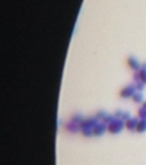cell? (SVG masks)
I'll return each instance as SVG.
<instances>
[{
  "label": "cell",
  "mask_w": 146,
  "mask_h": 165,
  "mask_svg": "<svg viewBox=\"0 0 146 165\" xmlns=\"http://www.w3.org/2000/svg\"><path fill=\"white\" fill-rule=\"evenodd\" d=\"M127 63H129V66L134 70V72H139V70H140V64H139V61H137L134 57H130V59L127 60Z\"/></svg>",
  "instance_id": "5"
},
{
  "label": "cell",
  "mask_w": 146,
  "mask_h": 165,
  "mask_svg": "<svg viewBox=\"0 0 146 165\" xmlns=\"http://www.w3.org/2000/svg\"><path fill=\"white\" fill-rule=\"evenodd\" d=\"M133 101H134V102H137V104L143 101V97H142V93H140V92H136L134 95H133Z\"/></svg>",
  "instance_id": "8"
},
{
  "label": "cell",
  "mask_w": 146,
  "mask_h": 165,
  "mask_svg": "<svg viewBox=\"0 0 146 165\" xmlns=\"http://www.w3.org/2000/svg\"><path fill=\"white\" fill-rule=\"evenodd\" d=\"M123 127H126V124L123 123V120H120V119H114L113 121H110V124H108V132H111V133H120L121 130H123Z\"/></svg>",
  "instance_id": "1"
},
{
  "label": "cell",
  "mask_w": 146,
  "mask_h": 165,
  "mask_svg": "<svg viewBox=\"0 0 146 165\" xmlns=\"http://www.w3.org/2000/svg\"><path fill=\"white\" fill-rule=\"evenodd\" d=\"M137 124H139V120L137 119H129L126 121V129L127 130H136L137 129Z\"/></svg>",
  "instance_id": "4"
},
{
  "label": "cell",
  "mask_w": 146,
  "mask_h": 165,
  "mask_svg": "<svg viewBox=\"0 0 146 165\" xmlns=\"http://www.w3.org/2000/svg\"><path fill=\"white\" fill-rule=\"evenodd\" d=\"M139 133H143L146 130V120H139V124H137V129H136Z\"/></svg>",
  "instance_id": "7"
},
{
  "label": "cell",
  "mask_w": 146,
  "mask_h": 165,
  "mask_svg": "<svg viewBox=\"0 0 146 165\" xmlns=\"http://www.w3.org/2000/svg\"><path fill=\"white\" fill-rule=\"evenodd\" d=\"M143 108H146V102H143Z\"/></svg>",
  "instance_id": "9"
},
{
  "label": "cell",
  "mask_w": 146,
  "mask_h": 165,
  "mask_svg": "<svg viewBox=\"0 0 146 165\" xmlns=\"http://www.w3.org/2000/svg\"><path fill=\"white\" fill-rule=\"evenodd\" d=\"M134 86H126L123 91H121V97H123V98H127V97H133L134 95Z\"/></svg>",
  "instance_id": "3"
},
{
  "label": "cell",
  "mask_w": 146,
  "mask_h": 165,
  "mask_svg": "<svg viewBox=\"0 0 146 165\" xmlns=\"http://www.w3.org/2000/svg\"><path fill=\"white\" fill-rule=\"evenodd\" d=\"M107 129H108V127H107L104 123H96V124H95V127H93V134L101 136V134H102Z\"/></svg>",
  "instance_id": "2"
},
{
  "label": "cell",
  "mask_w": 146,
  "mask_h": 165,
  "mask_svg": "<svg viewBox=\"0 0 146 165\" xmlns=\"http://www.w3.org/2000/svg\"><path fill=\"white\" fill-rule=\"evenodd\" d=\"M137 75H139V80L146 85V64H143V67L137 72Z\"/></svg>",
  "instance_id": "6"
}]
</instances>
